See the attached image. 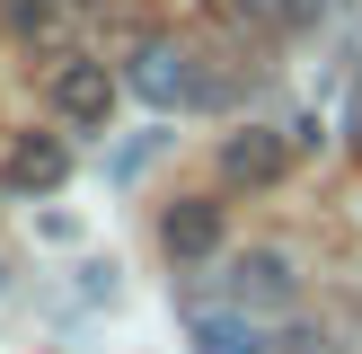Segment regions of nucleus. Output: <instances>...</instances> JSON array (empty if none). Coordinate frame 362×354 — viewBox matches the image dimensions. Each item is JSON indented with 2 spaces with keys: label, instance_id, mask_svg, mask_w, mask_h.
<instances>
[{
  "label": "nucleus",
  "instance_id": "nucleus-1",
  "mask_svg": "<svg viewBox=\"0 0 362 354\" xmlns=\"http://www.w3.org/2000/svg\"><path fill=\"white\" fill-rule=\"evenodd\" d=\"M300 292V275H292V257L283 248H247V257H230V310H283V301Z\"/></svg>",
  "mask_w": 362,
  "mask_h": 354
},
{
  "label": "nucleus",
  "instance_id": "nucleus-2",
  "mask_svg": "<svg viewBox=\"0 0 362 354\" xmlns=\"http://www.w3.org/2000/svg\"><path fill=\"white\" fill-rule=\"evenodd\" d=\"M106 106H115V71L88 62V53H62V62H53V115H71V124H106Z\"/></svg>",
  "mask_w": 362,
  "mask_h": 354
},
{
  "label": "nucleus",
  "instance_id": "nucleus-3",
  "mask_svg": "<svg viewBox=\"0 0 362 354\" xmlns=\"http://www.w3.org/2000/svg\"><path fill=\"white\" fill-rule=\"evenodd\" d=\"M133 88H141L151 106H204V98H212L204 71H194L177 45H141V53H133Z\"/></svg>",
  "mask_w": 362,
  "mask_h": 354
},
{
  "label": "nucleus",
  "instance_id": "nucleus-4",
  "mask_svg": "<svg viewBox=\"0 0 362 354\" xmlns=\"http://www.w3.org/2000/svg\"><path fill=\"white\" fill-rule=\"evenodd\" d=\"M186 336L194 354H265V319L230 310V301H186Z\"/></svg>",
  "mask_w": 362,
  "mask_h": 354
},
{
  "label": "nucleus",
  "instance_id": "nucleus-5",
  "mask_svg": "<svg viewBox=\"0 0 362 354\" xmlns=\"http://www.w3.org/2000/svg\"><path fill=\"white\" fill-rule=\"evenodd\" d=\"M0 177H9L18 195H53V186L71 177V151H62L53 133H18V142H9V159H0Z\"/></svg>",
  "mask_w": 362,
  "mask_h": 354
},
{
  "label": "nucleus",
  "instance_id": "nucleus-6",
  "mask_svg": "<svg viewBox=\"0 0 362 354\" xmlns=\"http://www.w3.org/2000/svg\"><path fill=\"white\" fill-rule=\"evenodd\" d=\"M159 248H168L177 266H204L212 248H221V204H168L159 212Z\"/></svg>",
  "mask_w": 362,
  "mask_h": 354
},
{
  "label": "nucleus",
  "instance_id": "nucleus-7",
  "mask_svg": "<svg viewBox=\"0 0 362 354\" xmlns=\"http://www.w3.org/2000/svg\"><path fill=\"white\" fill-rule=\"evenodd\" d=\"M283 159H292V151H283V133H257V124L221 142V177H230V186H274Z\"/></svg>",
  "mask_w": 362,
  "mask_h": 354
},
{
  "label": "nucleus",
  "instance_id": "nucleus-8",
  "mask_svg": "<svg viewBox=\"0 0 362 354\" xmlns=\"http://www.w3.org/2000/svg\"><path fill=\"white\" fill-rule=\"evenodd\" d=\"M9 18L27 35H53V27H62V0H9Z\"/></svg>",
  "mask_w": 362,
  "mask_h": 354
},
{
  "label": "nucleus",
  "instance_id": "nucleus-9",
  "mask_svg": "<svg viewBox=\"0 0 362 354\" xmlns=\"http://www.w3.org/2000/svg\"><path fill=\"white\" fill-rule=\"evenodd\" d=\"M354 124H362V106H354ZM354 142H362V133H354Z\"/></svg>",
  "mask_w": 362,
  "mask_h": 354
}]
</instances>
